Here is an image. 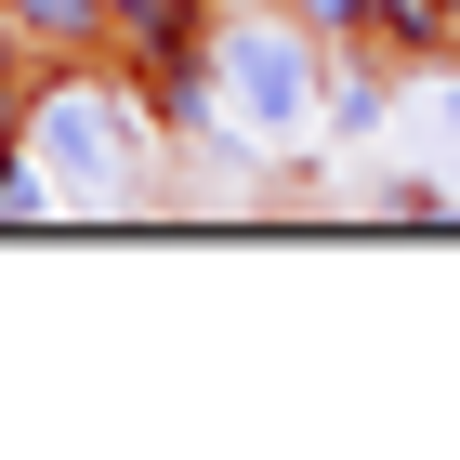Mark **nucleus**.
I'll return each instance as SVG.
<instances>
[{
  "instance_id": "1",
  "label": "nucleus",
  "mask_w": 460,
  "mask_h": 460,
  "mask_svg": "<svg viewBox=\"0 0 460 460\" xmlns=\"http://www.w3.org/2000/svg\"><path fill=\"white\" fill-rule=\"evenodd\" d=\"M145 158H158V132H145L119 93H66V106L27 132V184L53 211H132L145 184H158Z\"/></svg>"
},
{
  "instance_id": "2",
  "label": "nucleus",
  "mask_w": 460,
  "mask_h": 460,
  "mask_svg": "<svg viewBox=\"0 0 460 460\" xmlns=\"http://www.w3.org/2000/svg\"><path fill=\"white\" fill-rule=\"evenodd\" d=\"M224 106H237V132H263L277 158H303V132H316V53L277 27H237V53H224Z\"/></svg>"
}]
</instances>
